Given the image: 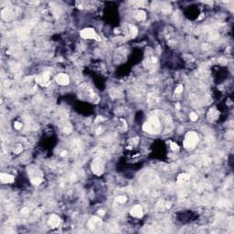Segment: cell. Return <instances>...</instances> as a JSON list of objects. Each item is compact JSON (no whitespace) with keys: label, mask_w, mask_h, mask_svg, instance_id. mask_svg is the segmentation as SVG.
I'll list each match as a JSON object with an SVG mask.
<instances>
[{"label":"cell","mask_w":234,"mask_h":234,"mask_svg":"<svg viewBox=\"0 0 234 234\" xmlns=\"http://www.w3.org/2000/svg\"><path fill=\"white\" fill-rule=\"evenodd\" d=\"M60 223V219L59 216L53 214L51 216L50 220H49V225L51 227V228H57Z\"/></svg>","instance_id":"9"},{"label":"cell","mask_w":234,"mask_h":234,"mask_svg":"<svg viewBox=\"0 0 234 234\" xmlns=\"http://www.w3.org/2000/svg\"><path fill=\"white\" fill-rule=\"evenodd\" d=\"M56 81L58 84L60 85H68L69 82H70V78L67 74L65 73H60V74H58L57 77H56Z\"/></svg>","instance_id":"6"},{"label":"cell","mask_w":234,"mask_h":234,"mask_svg":"<svg viewBox=\"0 0 234 234\" xmlns=\"http://www.w3.org/2000/svg\"><path fill=\"white\" fill-rule=\"evenodd\" d=\"M199 142V135L196 132H188L186 136H185V140H184V146L187 149H190L193 148L197 146Z\"/></svg>","instance_id":"1"},{"label":"cell","mask_w":234,"mask_h":234,"mask_svg":"<svg viewBox=\"0 0 234 234\" xmlns=\"http://www.w3.org/2000/svg\"><path fill=\"white\" fill-rule=\"evenodd\" d=\"M103 224V221L100 218H97V217H93L89 221V227L91 229H97V228H100Z\"/></svg>","instance_id":"7"},{"label":"cell","mask_w":234,"mask_h":234,"mask_svg":"<svg viewBox=\"0 0 234 234\" xmlns=\"http://www.w3.org/2000/svg\"><path fill=\"white\" fill-rule=\"evenodd\" d=\"M14 127H15L17 130H20V129L22 128V124L19 123V122H16V123L14 124Z\"/></svg>","instance_id":"16"},{"label":"cell","mask_w":234,"mask_h":234,"mask_svg":"<svg viewBox=\"0 0 234 234\" xmlns=\"http://www.w3.org/2000/svg\"><path fill=\"white\" fill-rule=\"evenodd\" d=\"M36 81L41 86H48L51 82V74L50 72H43L36 78Z\"/></svg>","instance_id":"5"},{"label":"cell","mask_w":234,"mask_h":234,"mask_svg":"<svg viewBox=\"0 0 234 234\" xmlns=\"http://www.w3.org/2000/svg\"><path fill=\"white\" fill-rule=\"evenodd\" d=\"M179 146H178V144H176V143H171V149H172V150L176 151V150H179Z\"/></svg>","instance_id":"17"},{"label":"cell","mask_w":234,"mask_h":234,"mask_svg":"<svg viewBox=\"0 0 234 234\" xmlns=\"http://www.w3.org/2000/svg\"><path fill=\"white\" fill-rule=\"evenodd\" d=\"M131 215L134 218H142L143 217V208L140 205L133 206L130 210Z\"/></svg>","instance_id":"8"},{"label":"cell","mask_w":234,"mask_h":234,"mask_svg":"<svg viewBox=\"0 0 234 234\" xmlns=\"http://www.w3.org/2000/svg\"><path fill=\"white\" fill-rule=\"evenodd\" d=\"M134 17H135V18H136L137 20L141 21V20H144V19L146 18V12H145V11H143V10H138V11L135 12Z\"/></svg>","instance_id":"11"},{"label":"cell","mask_w":234,"mask_h":234,"mask_svg":"<svg viewBox=\"0 0 234 234\" xmlns=\"http://www.w3.org/2000/svg\"><path fill=\"white\" fill-rule=\"evenodd\" d=\"M182 92H183V87L181 86V85H179V86L176 89V91H175V92H176L177 94H180Z\"/></svg>","instance_id":"18"},{"label":"cell","mask_w":234,"mask_h":234,"mask_svg":"<svg viewBox=\"0 0 234 234\" xmlns=\"http://www.w3.org/2000/svg\"><path fill=\"white\" fill-rule=\"evenodd\" d=\"M189 117H190V120H192V121H197L199 116H198V114H197L196 113H191L190 115H189Z\"/></svg>","instance_id":"15"},{"label":"cell","mask_w":234,"mask_h":234,"mask_svg":"<svg viewBox=\"0 0 234 234\" xmlns=\"http://www.w3.org/2000/svg\"><path fill=\"white\" fill-rule=\"evenodd\" d=\"M21 211H22V213H27V208H23V209H22Z\"/></svg>","instance_id":"19"},{"label":"cell","mask_w":234,"mask_h":234,"mask_svg":"<svg viewBox=\"0 0 234 234\" xmlns=\"http://www.w3.org/2000/svg\"><path fill=\"white\" fill-rule=\"evenodd\" d=\"M117 202H119V203H125V201H126V197H125V196H120V197H118L117 198Z\"/></svg>","instance_id":"14"},{"label":"cell","mask_w":234,"mask_h":234,"mask_svg":"<svg viewBox=\"0 0 234 234\" xmlns=\"http://www.w3.org/2000/svg\"><path fill=\"white\" fill-rule=\"evenodd\" d=\"M80 37L83 39H96V40H101V38L99 37V35L95 32V30L93 28L91 27H87L84 28L80 31Z\"/></svg>","instance_id":"3"},{"label":"cell","mask_w":234,"mask_h":234,"mask_svg":"<svg viewBox=\"0 0 234 234\" xmlns=\"http://www.w3.org/2000/svg\"><path fill=\"white\" fill-rule=\"evenodd\" d=\"M0 180L4 184H9V183H12L14 181V178H13V176H11L9 174L2 173L0 175Z\"/></svg>","instance_id":"10"},{"label":"cell","mask_w":234,"mask_h":234,"mask_svg":"<svg viewBox=\"0 0 234 234\" xmlns=\"http://www.w3.org/2000/svg\"><path fill=\"white\" fill-rule=\"evenodd\" d=\"M92 172L96 176H101L104 171V165L101 158H95L92 163Z\"/></svg>","instance_id":"4"},{"label":"cell","mask_w":234,"mask_h":234,"mask_svg":"<svg viewBox=\"0 0 234 234\" xmlns=\"http://www.w3.org/2000/svg\"><path fill=\"white\" fill-rule=\"evenodd\" d=\"M138 33V30L137 28L134 26H130V36L132 38H134Z\"/></svg>","instance_id":"12"},{"label":"cell","mask_w":234,"mask_h":234,"mask_svg":"<svg viewBox=\"0 0 234 234\" xmlns=\"http://www.w3.org/2000/svg\"><path fill=\"white\" fill-rule=\"evenodd\" d=\"M159 129H160V122L155 116L151 117L143 125V130L145 131V132L149 133H153L154 132H156V131H158Z\"/></svg>","instance_id":"2"},{"label":"cell","mask_w":234,"mask_h":234,"mask_svg":"<svg viewBox=\"0 0 234 234\" xmlns=\"http://www.w3.org/2000/svg\"><path fill=\"white\" fill-rule=\"evenodd\" d=\"M189 179V176L187 175V174H181L179 177V182H184V181H186V180H187Z\"/></svg>","instance_id":"13"}]
</instances>
